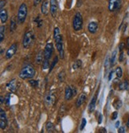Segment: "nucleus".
Here are the masks:
<instances>
[{
	"label": "nucleus",
	"mask_w": 129,
	"mask_h": 133,
	"mask_svg": "<svg viewBox=\"0 0 129 133\" xmlns=\"http://www.w3.org/2000/svg\"><path fill=\"white\" fill-rule=\"evenodd\" d=\"M53 38L56 42L57 50L59 53L60 57L64 59V45H63V39L62 36L60 33V29L58 27H55L53 30Z\"/></svg>",
	"instance_id": "1"
},
{
	"label": "nucleus",
	"mask_w": 129,
	"mask_h": 133,
	"mask_svg": "<svg viewBox=\"0 0 129 133\" xmlns=\"http://www.w3.org/2000/svg\"><path fill=\"white\" fill-rule=\"evenodd\" d=\"M36 74V70L34 67L30 64H26L23 66L19 72V77L21 79H31L35 76Z\"/></svg>",
	"instance_id": "2"
},
{
	"label": "nucleus",
	"mask_w": 129,
	"mask_h": 133,
	"mask_svg": "<svg viewBox=\"0 0 129 133\" xmlns=\"http://www.w3.org/2000/svg\"><path fill=\"white\" fill-rule=\"evenodd\" d=\"M27 14H28V9H27V6L26 3H22L18 8V15H17V21L19 24H22L24 23L26 21V18L27 17Z\"/></svg>",
	"instance_id": "3"
},
{
	"label": "nucleus",
	"mask_w": 129,
	"mask_h": 133,
	"mask_svg": "<svg viewBox=\"0 0 129 133\" xmlns=\"http://www.w3.org/2000/svg\"><path fill=\"white\" fill-rule=\"evenodd\" d=\"M73 27L75 31H79L83 27V18L80 12L76 13L73 20Z\"/></svg>",
	"instance_id": "4"
},
{
	"label": "nucleus",
	"mask_w": 129,
	"mask_h": 133,
	"mask_svg": "<svg viewBox=\"0 0 129 133\" xmlns=\"http://www.w3.org/2000/svg\"><path fill=\"white\" fill-rule=\"evenodd\" d=\"M34 40V34L32 31H27L25 34L24 37H23L22 39V45L26 49H28V48L31 45V44L33 43Z\"/></svg>",
	"instance_id": "5"
},
{
	"label": "nucleus",
	"mask_w": 129,
	"mask_h": 133,
	"mask_svg": "<svg viewBox=\"0 0 129 133\" xmlns=\"http://www.w3.org/2000/svg\"><path fill=\"white\" fill-rule=\"evenodd\" d=\"M53 52V45L51 42H48L45 46V50H44V57L45 59L46 60H50L52 57Z\"/></svg>",
	"instance_id": "6"
},
{
	"label": "nucleus",
	"mask_w": 129,
	"mask_h": 133,
	"mask_svg": "<svg viewBox=\"0 0 129 133\" xmlns=\"http://www.w3.org/2000/svg\"><path fill=\"white\" fill-rule=\"evenodd\" d=\"M121 6V0H109L108 1V10L111 12H115L120 10Z\"/></svg>",
	"instance_id": "7"
},
{
	"label": "nucleus",
	"mask_w": 129,
	"mask_h": 133,
	"mask_svg": "<svg viewBox=\"0 0 129 133\" xmlns=\"http://www.w3.org/2000/svg\"><path fill=\"white\" fill-rule=\"evenodd\" d=\"M7 126V117L5 111L3 108H0V128L4 130Z\"/></svg>",
	"instance_id": "8"
},
{
	"label": "nucleus",
	"mask_w": 129,
	"mask_h": 133,
	"mask_svg": "<svg viewBox=\"0 0 129 133\" xmlns=\"http://www.w3.org/2000/svg\"><path fill=\"white\" fill-rule=\"evenodd\" d=\"M18 50V45L16 43H14L11 45L10 47H9V49L6 50V54H5V57L6 59H10V58H12L14 57V55L16 54Z\"/></svg>",
	"instance_id": "9"
},
{
	"label": "nucleus",
	"mask_w": 129,
	"mask_h": 133,
	"mask_svg": "<svg viewBox=\"0 0 129 133\" xmlns=\"http://www.w3.org/2000/svg\"><path fill=\"white\" fill-rule=\"evenodd\" d=\"M58 10V3L57 0H50V11L52 17L55 18Z\"/></svg>",
	"instance_id": "10"
},
{
	"label": "nucleus",
	"mask_w": 129,
	"mask_h": 133,
	"mask_svg": "<svg viewBox=\"0 0 129 133\" xmlns=\"http://www.w3.org/2000/svg\"><path fill=\"white\" fill-rule=\"evenodd\" d=\"M88 30L92 34L97 33L98 30V23L97 22H90L88 25Z\"/></svg>",
	"instance_id": "11"
},
{
	"label": "nucleus",
	"mask_w": 129,
	"mask_h": 133,
	"mask_svg": "<svg viewBox=\"0 0 129 133\" xmlns=\"http://www.w3.org/2000/svg\"><path fill=\"white\" fill-rule=\"evenodd\" d=\"M97 96H98V91L96 92V94L93 96V97L92 98L89 105V112H92L95 109V107H96V104H97Z\"/></svg>",
	"instance_id": "12"
},
{
	"label": "nucleus",
	"mask_w": 129,
	"mask_h": 133,
	"mask_svg": "<svg viewBox=\"0 0 129 133\" xmlns=\"http://www.w3.org/2000/svg\"><path fill=\"white\" fill-rule=\"evenodd\" d=\"M73 96V91L71 88V86H66L65 90V99L66 101H69L71 100L72 97Z\"/></svg>",
	"instance_id": "13"
},
{
	"label": "nucleus",
	"mask_w": 129,
	"mask_h": 133,
	"mask_svg": "<svg viewBox=\"0 0 129 133\" xmlns=\"http://www.w3.org/2000/svg\"><path fill=\"white\" fill-rule=\"evenodd\" d=\"M41 12L42 14L44 15H46L49 12V3L47 0H44L42 3V6H41Z\"/></svg>",
	"instance_id": "14"
},
{
	"label": "nucleus",
	"mask_w": 129,
	"mask_h": 133,
	"mask_svg": "<svg viewBox=\"0 0 129 133\" xmlns=\"http://www.w3.org/2000/svg\"><path fill=\"white\" fill-rule=\"evenodd\" d=\"M86 99H87V96H86V94H85V93H81V94L79 96V97H78V99H77V103H76L77 107V108L80 107L82 104H83L85 102Z\"/></svg>",
	"instance_id": "15"
},
{
	"label": "nucleus",
	"mask_w": 129,
	"mask_h": 133,
	"mask_svg": "<svg viewBox=\"0 0 129 133\" xmlns=\"http://www.w3.org/2000/svg\"><path fill=\"white\" fill-rule=\"evenodd\" d=\"M8 19V14H7V11L5 9H2L0 10V20H1L2 23H5L6 22Z\"/></svg>",
	"instance_id": "16"
},
{
	"label": "nucleus",
	"mask_w": 129,
	"mask_h": 133,
	"mask_svg": "<svg viewBox=\"0 0 129 133\" xmlns=\"http://www.w3.org/2000/svg\"><path fill=\"white\" fill-rule=\"evenodd\" d=\"M6 87L10 89V92H15L16 89H17V86H16V81L15 79H13L12 81H10L9 83L6 84Z\"/></svg>",
	"instance_id": "17"
},
{
	"label": "nucleus",
	"mask_w": 129,
	"mask_h": 133,
	"mask_svg": "<svg viewBox=\"0 0 129 133\" xmlns=\"http://www.w3.org/2000/svg\"><path fill=\"white\" fill-rule=\"evenodd\" d=\"M45 104H47L48 106L51 105L53 103V101H54V96L51 92H49L47 95H46V96H45Z\"/></svg>",
	"instance_id": "18"
},
{
	"label": "nucleus",
	"mask_w": 129,
	"mask_h": 133,
	"mask_svg": "<svg viewBox=\"0 0 129 133\" xmlns=\"http://www.w3.org/2000/svg\"><path fill=\"white\" fill-rule=\"evenodd\" d=\"M44 59H45V57H44V51L42 52V50H40V51L38 53L37 56H36V62H37V64L40 65L41 63H42L43 61H44Z\"/></svg>",
	"instance_id": "19"
},
{
	"label": "nucleus",
	"mask_w": 129,
	"mask_h": 133,
	"mask_svg": "<svg viewBox=\"0 0 129 133\" xmlns=\"http://www.w3.org/2000/svg\"><path fill=\"white\" fill-rule=\"evenodd\" d=\"M120 90H128L129 89V83L127 81H124L119 84Z\"/></svg>",
	"instance_id": "20"
},
{
	"label": "nucleus",
	"mask_w": 129,
	"mask_h": 133,
	"mask_svg": "<svg viewBox=\"0 0 129 133\" xmlns=\"http://www.w3.org/2000/svg\"><path fill=\"white\" fill-rule=\"evenodd\" d=\"M16 28H17V22H16L15 19L13 18L12 19H11V21H10V32L15 31Z\"/></svg>",
	"instance_id": "21"
},
{
	"label": "nucleus",
	"mask_w": 129,
	"mask_h": 133,
	"mask_svg": "<svg viewBox=\"0 0 129 133\" xmlns=\"http://www.w3.org/2000/svg\"><path fill=\"white\" fill-rule=\"evenodd\" d=\"M5 32H6L5 26H1V27H0V42H3V41L4 40Z\"/></svg>",
	"instance_id": "22"
},
{
	"label": "nucleus",
	"mask_w": 129,
	"mask_h": 133,
	"mask_svg": "<svg viewBox=\"0 0 129 133\" xmlns=\"http://www.w3.org/2000/svg\"><path fill=\"white\" fill-rule=\"evenodd\" d=\"M45 128H46V130H47L48 132H54V131H55L54 125L51 122H48L47 124H46Z\"/></svg>",
	"instance_id": "23"
},
{
	"label": "nucleus",
	"mask_w": 129,
	"mask_h": 133,
	"mask_svg": "<svg viewBox=\"0 0 129 133\" xmlns=\"http://www.w3.org/2000/svg\"><path fill=\"white\" fill-rule=\"evenodd\" d=\"M116 74L117 78H121L123 76V70L120 67H117L116 69Z\"/></svg>",
	"instance_id": "24"
},
{
	"label": "nucleus",
	"mask_w": 129,
	"mask_h": 133,
	"mask_svg": "<svg viewBox=\"0 0 129 133\" xmlns=\"http://www.w3.org/2000/svg\"><path fill=\"white\" fill-rule=\"evenodd\" d=\"M42 67H43L42 69H43L44 70L49 69V68L50 67V60L44 59V61H43V62H42Z\"/></svg>",
	"instance_id": "25"
},
{
	"label": "nucleus",
	"mask_w": 129,
	"mask_h": 133,
	"mask_svg": "<svg viewBox=\"0 0 129 133\" xmlns=\"http://www.w3.org/2000/svg\"><path fill=\"white\" fill-rule=\"evenodd\" d=\"M116 50L113 51L112 54V57H111V60H110V65L111 66H113L115 65V62H116Z\"/></svg>",
	"instance_id": "26"
},
{
	"label": "nucleus",
	"mask_w": 129,
	"mask_h": 133,
	"mask_svg": "<svg viewBox=\"0 0 129 133\" xmlns=\"http://www.w3.org/2000/svg\"><path fill=\"white\" fill-rule=\"evenodd\" d=\"M57 62H58V57H57V56H55V57H54V59H53V62H52V64H51V65H50V70H49L50 72L53 69V68H54L55 65H57Z\"/></svg>",
	"instance_id": "27"
},
{
	"label": "nucleus",
	"mask_w": 129,
	"mask_h": 133,
	"mask_svg": "<svg viewBox=\"0 0 129 133\" xmlns=\"http://www.w3.org/2000/svg\"><path fill=\"white\" fill-rule=\"evenodd\" d=\"M113 106L115 107L116 109H120V108L122 107V101L120 100H116L115 101V103L113 104Z\"/></svg>",
	"instance_id": "28"
},
{
	"label": "nucleus",
	"mask_w": 129,
	"mask_h": 133,
	"mask_svg": "<svg viewBox=\"0 0 129 133\" xmlns=\"http://www.w3.org/2000/svg\"><path fill=\"white\" fill-rule=\"evenodd\" d=\"M82 65V62H81V60H77L75 62V63L73 65V69H77V68H80Z\"/></svg>",
	"instance_id": "29"
},
{
	"label": "nucleus",
	"mask_w": 129,
	"mask_h": 133,
	"mask_svg": "<svg viewBox=\"0 0 129 133\" xmlns=\"http://www.w3.org/2000/svg\"><path fill=\"white\" fill-rule=\"evenodd\" d=\"M65 74L64 71H62L59 72V74H58V80H59L60 82H63L64 81V79H65Z\"/></svg>",
	"instance_id": "30"
},
{
	"label": "nucleus",
	"mask_w": 129,
	"mask_h": 133,
	"mask_svg": "<svg viewBox=\"0 0 129 133\" xmlns=\"http://www.w3.org/2000/svg\"><path fill=\"white\" fill-rule=\"evenodd\" d=\"M29 83L31 86L33 87H38V81H35V80H30Z\"/></svg>",
	"instance_id": "31"
},
{
	"label": "nucleus",
	"mask_w": 129,
	"mask_h": 133,
	"mask_svg": "<svg viewBox=\"0 0 129 133\" xmlns=\"http://www.w3.org/2000/svg\"><path fill=\"white\" fill-rule=\"evenodd\" d=\"M86 124H87V122H86L85 118H83V119H82V120H81V124H80V131H82V130L85 128Z\"/></svg>",
	"instance_id": "32"
},
{
	"label": "nucleus",
	"mask_w": 129,
	"mask_h": 133,
	"mask_svg": "<svg viewBox=\"0 0 129 133\" xmlns=\"http://www.w3.org/2000/svg\"><path fill=\"white\" fill-rule=\"evenodd\" d=\"M10 93H8L6 96V97H5V103L9 105L10 104Z\"/></svg>",
	"instance_id": "33"
},
{
	"label": "nucleus",
	"mask_w": 129,
	"mask_h": 133,
	"mask_svg": "<svg viewBox=\"0 0 129 133\" xmlns=\"http://www.w3.org/2000/svg\"><path fill=\"white\" fill-rule=\"evenodd\" d=\"M35 23L38 24V27H41L42 25V21L39 19V17H37V18L35 19Z\"/></svg>",
	"instance_id": "34"
},
{
	"label": "nucleus",
	"mask_w": 129,
	"mask_h": 133,
	"mask_svg": "<svg viewBox=\"0 0 129 133\" xmlns=\"http://www.w3.org/2000/svg\"><path fill=\"white\" fill-rule=\"evenodd\" d=\"M118 132H119V133H125V132H126L125 128H124V127H120V128H119Z\"/></svg>",
	"instance_id": "35"
},
{
	"label": "nucleus",
	"mask_w": 129,
	"mask_h": 133,
	"mask_svg": "<svg viewBox=\"0 0 129 133\" xmlns=\"http://www.w3.org/2000/svg\"><path fill=\"white\" fill-rule=\"evenodd\" d=\"M117 116H118V112H114L113 114H112V120L116 119Z\"/></svg>",
	"instance_id": "36"
},
{
	"label": "nucleus",
	"mask_w": 129,
	"mask_h": 133,
	"mask_svg": "<svg viewBox=\"0 0 129 133\" xmlns=\"http://www.w3.org/2000/svg\"><path fill=\"white\" fill-rule=\"evenodd\" d=\"M5 5H6V1H5V0H1V2H0V8H1V10L3 9Z\"/></svg>",
	"instance_id": "37"
},
{
	"label": "nucleus",
	"mask_w": 129,
	"mask_h": 133,
	"mask_svg": "<svg viewBox=\"0 0 129 133\" xmlns=\"http://www.w3.org/2000/svg\"><path fill=\"white\" fill-rule=\"evenodd\" d=\"M125 47V44L124 43V42H121L120 44V45H119V50H120V51L121 52V51H123V50H124V48Z\"/></svg>",
	"instance_id": "38"
},
{
	"label": "nucleus",
	"mask_w": 129,
	"mask_h": 133,
	"mask_svg": "<svg viewBox=\"0 0 129 133\" xmlns=\"http://www.w3.org/2000/svg\"><path fill=\"white\" fill-rule=\"evenodd\" d=\"M123 60H124V52L121 51L120 54V57H119V61L120 62H123Z\"/></svg>",
	"instance_id": "39"
},
{
	"label": "nucleus",
	"mask_w": 129,
	"mask_h": 133,
	"mask_svg": "<svg viewBox=\"0 0 129 133\" xmlns=\"http://www.w3.org/2000/svg\"><path fill=\"white\" fill-rule=\"evenodd\" d=\"M42 2V0H33V5L36 6H38L40 3Z\"/></svg>",
	"instance_id": "40"
},
{
	"label": "nucleus",
	"mask_w": 129,
	"mask_h": 133,
	"mask_svg": "<svg viewBox=\"0 0 129 133\" xmlns=\"http://www.w3.org/2000/svg\"><path fill=\"white\" fill-rule=\"evenodd\" d=\"M110 62V61H109V58L108 57H107V59H106V62H105V64H104V65H105V68H108V66L109 65H108V63Z\"/></svg>",
	"instance_id": "41"
},
{
	"label": "nucleus",
	"mask_w": 129,
	"mask_h": 133,
	"mask_svg": "<svg viewBox=\"0 0 129 133\" xmlns=\"http://www.w3.org/2000/svg\"><path fill=\"white\" fill-rule=\"evenodd\" d=\"M102 118H103L102 114H100V116H99V119H98V124H101V122H102Z\"/></svg>",
	"instance_id": "42"
},
{
	"label": "nucleus",
	"mask_w": 129,
	"mask_h": 133,
	"mask_svg": "<svg viewBox=\"0 0 129 133\" xmlns=\"http://www.w3.org/2000/svg\"><path fill=\"white\" fill-rule=\"evenodd\" d=\"M0 102H1V104H3L5 102V98H3V96H0Z\"/></svg>",
	"instance_id": "43"
},
{
	"label": "nucleus",
	"mask_w": 129,
	"mask_h": 133,
	"mask_svg": "<svg viewBox=\"0 0 129 133\" xmlns=\"http://www.w3.org/2000/svg\"><path fill=\"white\" fill-rule=\"evenodd\" d=\"M113 71H111L109 72V75H108V81H111L112 80V74H113Z\"/></svg>",
	"instance_id": "44"
},
{
	"label": "nucleus",
	"mask_w": 129,
	"mask_h": 133,
	"mask_svg": "<svg viewBox=\"0 0 129 133\" xmlns=\"http://www.w3.org/2000/svg\"><path fill=\"white\" fill-rule=\"evenodd\" d=\"M100 132H103V133H106L107 132V130L105 129V128H101L100 129Z\"/></svg>",
	"instance_id": "45"
},
{
	"label": "nucleus",
	"mask_w": 129,
	"mask_h": 133,
	"mask_svg": "<svg viewBox=\"0 0 129 133\" xmlns=\"http://www.w3.org/2000/svg\"><path fill=\"white\" fill-rule=\"evenodd\" d=\"M119 126H120V121H117V122L116 123V128H119Z\"/></svg>",
	"instance_id": "46"
},
{
	"label": "nucleus",
	"mask_w": 129,
	"mask_h": 133,
	"mask_svg": "<svg viewBox=\"0 0 129 133\" xmlns=\"http://www.w3.org/2000/svg\"><path fill=\"white\" fill-rule=\"evenodd\" d=\"M73 96H76V94H77V89H73Z\"/></svg>",
	"instance_id": "47"
},
{
	"label": "nucleus",
	"mask_w": 129,
	"mask_h": 133,
	"mask_svg": "<svg viewBox=\"0 0 129 133\" xmlns=\"http://www.w3.org/2000/svg\"><path fill=\"white\" fill-rule=\"evenodd\" d=\"M127 45L129 46V37H128L127 39Z\"/></svg>",
	"instance_id": "48"
},
{
	"label": "nucleus",
	"mask_w": 129,
	"mask_h": 133,
	"mask_svg": "<svg viewBox=\"0 0 129 133\" xmlns=\"http://www.w3.org/2000/svg\"><path fill=\"white\" fill-rule=\"evenodd\" d=\"M127 127L129 128V116H128V119H127Z\"/></svg>",
	"instance_id": "49"
},
{
	"label": "nucleus",
	"mask_w": 129,
	"mask_h": 133,
	"mask_svg": "<svg viewBox=\"0 0 129 133\" xmlns=\"http://www.w3.org/2000/svg\"><path fill=\"white\" fill-rule=\"evenodd\" d=\"M127 55L129 56V46H128V50H127Z\"/></svg>",
	"instance_id": "50"
},
{
	"label": "nucleus",
	"mask_w": 129,
	"mask_h": 133,
	"mask_svg": "<svg viewBox=\"0 0 129 133\" xmlns=\"http://www.w3.org/2000/svg\"><path fill=\"white\" fill-rule=\"evenodd\" d=\"M3 54V49H1V54Z\"/></svg>",
	"instance_id": "51"
}]
</instances>
